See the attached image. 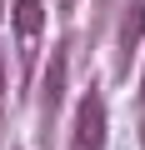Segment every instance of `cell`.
<instances>
[{
	"mask_svg": "<svg viewBox=\"0 0 145 150\" xmlns=\"http://www.w3.org/2000/svg\"><path fill=\"white\" fill-rule=\"evenodd\" d=\"M100 140H105V100L85 95L75 110V150H100Z\"/></svg>",
	"mask_w": 145,
	"mask_h": 150,
	"instance_id": "6da1fadb",
	"label": "cell"
},
{
	"mask_svg": "<svg viewBox=\"0 0 145 150\" xmlns=\"http://www.w3.org/2000/svg\"><path fill=\"white\" fill-rule=\"evenodd\" d=\"M45 25V10H40V0H15V40H20V55L30 60V45Z\"/></svg>",
	"mask_w": 145,
	"mask_h": 150,
	"instance_id": "7a4b0ae2",
	"label": "cell"
},
{
	"mask_svg": "<svg viewBox=\"0 0 145 150\" xmlns=\"http://www.w3.org/2000/svg\"><path fill=\"white\" fill-rule=\"evenodd\" d=\"M140 30H145V0H130V5H125V20H120V70H130L135 45H140Z\"/></svg>",
	"mask_w": 145,
	"mask_h": 150,
	"instance_id": "3957f363",
	"label": "cell"
},
{
	"mask_svg": "<svg viewBox=\"0 0 145 150\" xmlns=\"http://www.w3.org/2000/svg\"><path fill=\"white\" fill-rule=\"evenodd\" d=\"M60 90H65V50H55L45 65V105H60Z\"/></svg>",
	"mask_w": 145,
	"mask_h": 150,
	"instance_id": "277c9868",
	"label": "cell"
},
{
	"mask_svg": "<svg viewBox=\"0 0 145 150\" xmlns=\"http://www.w3.org/2000/svg\"><path fill=\"white\" fill-rule=\"evenodd\" d=\"M0 95H5V60H0Z\"/></svg>",
	"mask_w": 145,
	"mask_h": 150,
	"instance_id": "5b68a950",
	"label": "cell"
},
{
	"mask_svg": "<svg viewBox=\"0 0 145 150\" xmlns=\"http://www.w3.org/2000/svg\"><path fill=\"white\" fill-rule=\"evenodd\" d=\"M140 100H145V80H140Z\"/></svg>",
	"mask_w": 145,
	"mask_h": 150,
	"instance_id": "8992f818",
	"label": "cell"
}]
</instances>
